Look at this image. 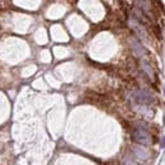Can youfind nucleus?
Here are the masks:
<instances>
[{"instance_id": "obj_3", "label": "nucleus", "mask_w": 165, "mask_h": 165, "mask_svg": "<svg viewBox=\"0 0 165 165\" xmlns=\"http://www.w3.org/2000/svg\"><path fill=\"white\" fill-rule=\"evenodd\" d=\"M131 43H132V46H133V50H135V51H137V53H138V55H141V53H145V48H143V47H142V46L138 43V41L133 40Z\"/></svg>"}, {"instance_id": "obj_4", "label": "nucleus", "mask_w": 165, "mask_h": 165, "mask_svg": "<svg viewBox=\"0 0 165 165\" xmlns=\"http://www.w3.org/2000/svg\"><path fill=\"white\" fill-rule=\"evenodd\" d=\"M160 148H161V149H164V148H165V136H163V137H161V142H160Z\"/></svg>"}, {"instance_id": "obj_2", "label": "nucleus", "mask_w": 165, "mask_h": 165, "mask_svg": "<svg viewBox=\"0 0 165 165\" xmlns=\"http://www.w3.org/2000/svg\"><path fill=\"white\" fill-rule=\"evenodd\" d=\"M135 98L141 104H150V103L154 102V95L150 94L149 91L142 90V89H138V90L135 91Z\"/></svg>"}, {"instance_id": "obj_1", "label": "nucleus", "mask_w": 165, "mask_h": 165, "mask_svg": "<svg viewBox=\"0 0 165 165\" xmlns=\"http://www.w3.org/2000/svg\"><path fill=\"white\" fill-rule=\"evenodd\" d=\"M132 138L141 145H150L151 143V136L145 128H135L132 131Z\"/></svg>"}]
</instances>
